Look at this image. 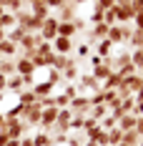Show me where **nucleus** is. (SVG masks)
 Here are the masks:
<instances>
[{
  "mask_svg": "<svg viewBox=\"0 0 143 146\" xmlns=\"http://www.w3.org/2000/svg\"><path fill=\"white\" fill-rule=\"evenodd\" d=\"M130 33H133V25H128V23H115V25L108 28V35L105 38L113 45H123V43H128Z\"/></svg>",
  "mask_w": 143,
  "mask_h": 146,
  "instance_id": "1",
  "label": "nucleus"
},
{
  "mask_svg": "<svg viewBox=\"0 0 143 146\" xmlns=\"http://www.w3.org/2000/svg\"><path fill=\"white\" fill-rule=\"evenodd\" d=\"M0 129L8 133L10 139H23L25 131H28V123H25L23 118H5V121L0 123Z\"/></svg>",
  "mask_w": 143,
  "mask_h": 146,
  "instance_id": "2",
  "label": "nucleus"
},
{
  "mask_svg": "<svg viewBox=\"0 0 143 146\" xmlns=\"http://www.w3.org/2000/svg\"><path fill=\"white\" fill-rule=\"evenodd\" d=\"M15 20H18V25L25 30V33H40V25H43L40 18H35L33 13H25V10L15 13Z\"/></svg>",
  "mask_w": 143,
  "mask_h": 146,
  "instance_id": "3",
  "label": "nucleus"
},
{
  "mask_svg": "<svg viewBox=\"0 0 143 146\" xmlns=\"http://www.w3.org/2000/svg\"><path fill=\"white\" fill-rule=\"evenodd\" d=\"M73 111V116H83L86 118L88 113H90V101H88V96L86 93H78L75 98H71V106H68Z\"/></svg>",
  "mask_w": 143,
  "mask_h": 146,
  "instance_id": "4",
  "label": "nucleus"
},
{
  "mask_svg": "<svg viewBox=\"0 0 143 146\" xmlns=\"http://www.w3.org/2000/svg\"><path fill=\"white\" fill-rule=\"evenodd\" d=\"M115 71L121 73L123 78L130 76V73H138V71H136V66H133V60H130V50H123L121 56H115Z\"/></svg>",
  "mask_w": 143,
  "mask_h": 146,
  "instance_id": "5",
  "label": "nucleus"
},
{
  "mask_svg": "<svg viewBox=\"0 0 143 146\" xmlns=\"http://www.w3.org/2000/svg\"><path fill=\"white\" fill-rule=\"evenodd\" d=\"M103 83H100L96 76H90V73H83V76H78V93H83V91H100Z\"/></svg>",
  "mask_w": 143,
  "mask_h": 146,
  "instance_id": "6",
  "label": "nucleus"
},
{
  "mask_svg": "<svg viewBox=\"0 0 143 146\" xmlns=\"http://www.w3.org/2000/svg\"><path fill=\"white\" fill-rule=\"evenodd\" d=\"M58 35V18H53V15H48L43 20V25H40V40H53Z\"/></svg>",
  "mask_w": 143,
  "mask_h": 146,
  "instance_id": "7",
  "label": "nucleus"
},
{
  "mask_svg": "<svg viewBox=\"0 0 143 146\" xmlns=\"http://www.w3.org/2000/svg\"><path fill=\"white\" fill-rule=\"evenodd\" d=\"M90 63H93V73H90V76H96L100 83H103V81L113 73V68H111V66H105V63H103V58H98V56H93V58H90Z\"/></svg>",
  "mask_w": 143,
  "mask_h": 146,
  "instance_id": "8",
  "label": "nucleus"
},
{
  "mask_svg": "<svg viewBox=\"0 0 143 146\" xmlns=\"http://www.w3.org/2000/svg\"><path fill=\"white\" fill-rule=\"evenodd\" d=\"M40 116H43V108H40L38 103L25 106V111H23V121H25L28 126H38V123H40Z\"/></svg>",
  "mask_w": 143,
  "mask_h": 146,
  "instance_id": "9",
  "label": "nucleus"
},
{
  "mask_svg": "<svg viewBox=\"0 0 143 146\" xmlns=\"http://www.w3.org/2000/svg\"><path fill=\"white\" fill-rule=\"evenodd\" d=\"M50 43H53V50H55L58 56H68L73 50V40L71 38H63V35H55Z\"/></svg>",
  "mask_w": 143,
  "mask_h": 146,
  "instance_id": "10",
  "label": "nucleus"
},
{
  "mask_svg": "<svg viewBox=\"0 0 143 146\" xmlns=\"http://www.w3.org/2000/svg\"><path fill=\"white\" fill-rule=\"evenodd\" d=\"M38 43H40V33H25L18 48H20V53H28V50H35Z\"/></svg>",
  "mask_w": 143,
  "mask_h": 146,
  "instance_id": "11",
  "label": "nucleus"
},
{
  "mask_svg": "<svg viewBox=\"0 0 143 146\" xmlns=\"http://www.w3.org/2000/svg\"><path fill=\"white\" fill-rule=\"evenodd\" d=\"M123 86H126L130 93L136 96V93L143 88V76H141V73H130V76H126V78H123Z\"/></svg>",
  "mask_w": 143,
  "mask_h": 146,
  "instance_id": "12",
  "label": "nucleus"
},
{
  "mask_svg": "<svg viewBox=\"0 0 143 146\" xmlns=\"http://www.w3.org/2000/svg\"><path fill=\"white\" fill-rule=\"evenodd\" d=\"M58 10H60V15H58V20H60V23H73V20L78 18V15H75V5H73V3H63Z\"/></svg>",
  "mask_w": 143,
  "mask_h": 146,
  "instance_id": "13",
  "label": "nucleus"
},
{
  "mask_svg": "<svg viewBox=\"0 0 143 146\" xmlns=\"http://www.w3.org/2000/svg\"><path fill=\"white\" fill-rule=\"evenodd\" d=\"M15 73H18V76H33V73H35V66H33L25 56H20V58L15 60Z\"/></svg>",
  "mask_w": 143,
  "mask_h": 146,
  "instance_id": "14",
  "label": "nucleus"
},
{
  "mask_svg": "<svg viewBox=\"0 0 143 146\" xmlns=\"http://www.w3.org/2000/svg\"><path fill=\"white\" fill-rule=\"evenodd\" d=\"M30 13L35 15V18H40V20H45L50 15V8L45 5L43 0H30Z\"/></svg>",
  "mask_w": 143,
  "mask_h": 146,
  "instance_id": "15",
  "label": "nucleus"
},
{
  "mask_svg": "<svg viewBox=\"0 0 143 146\" xmlns=\"http://www.w3.org/2000/svg\"><path fill=\"white\" fill-rule=\"evenodd\" d=\"M108 28H111V25H108V23H103V20H100V23H93V30H90V40H96V43H98V40H103V38L108 35Z\"/></svg>",
  "mask_w": 143,
  "mask_h": 146,
  "instance_id": "16",
  "label": "nucleus"
},
{
  "mask_svg": "<svg viewBox=\"0 0 143 146\" xmlns=\"http://www.w3.org/2000/svg\"><path fill=\"white\" fill-rule=\"evenodd\" d=\"M23 88H25V83H23V76H18V73L8 76V83H5V91H13V93H20Z\"/></svg>",
  "mask_w": 143,
  "mask_h": 146,
  "instance_id": "17",
  "label": "nucleus"
},
{
  "mask_svg": "<svg viewBox=\"0 0 143 146\" xmlns=\"http://www.w3.org/2000/svg\"><path fill=\"white\" fill-rule=\"evenodd\" d=\"M33 93H35V96H38V98H43V96H50V93H53V83H50V81H40V83H33Z\"/></svg>",
  "mask_w": 143,
  "mask_h": 146,
  "instance_id": "18",
  "label": "nucleus"
},
{
  "mask_svg": "<svg viewBox=\"0 0 143 146\" xmlns=\"http://www.w3.org/2000/svg\"><path fill=\"white\" fill-rule=\"evenodd\" d=\"M121 86H123V76H121L118 71H113L105 81H103V88H111V91H118Z\"/></svg>",
  "mask_w": 143,
  "mask_h": 146,
  "instance_id": "19",
  "label": "nucleus"
},
{
  "mask_svg": "<svg viewBox=\"0 0 143 146\" xmlns=\"http://www.w3.org/2000/svg\"><path fill=\"white\" fill-rule=\"evenodd\" d=\"M15 53H20V48H18L15 43H10L8 38H3V40H0V56H3V58H10V56H15Z\"/></svg>",
  "mask_w": 143,
  "mask_h": 146,
  "instance_id": "20",
  "label": "nucleus"
},
{
  "mask_svg": "<svg viewBox=\"0 0 143 146\" xmlns=\"http://www.w3.org/2000/svg\"><path fill=\"white\" fill-rule=\"evenodd\" d=\"M136 118H138V116H133V113H126V116L118 118V123H115V126H118L121 131H133V129H136Z\"/></svg>",
  "mask_w": 143,
  "mask_h": 146,
  "instance_id": "21",
  "label": "nucleus"
},
{
  "mask_svg": "<svg viewBox=\"0 0 143 146\" xmlns=\"http://www.w3.org/2000/svg\"><path fill=\"white\" fill-rule=\"evenodd\" d=\"M35 101H38V96L33 93V88H23L18 93V103H23V106H33Z\"/></svg>",
  "mask_w": 143,
  "mask_h": 146,
  "instance_id": "22",
  "label": "nucleus"
},
{
  "mask_svg": "<svg viewBox=\"0 0 143 146\" xmlns=\"http://www.w3.org/2000/svg\"><path fill=\"white\" fill-rule=\"evenodd\" d=\"M23 35H25V30L20 28V25H15V28L5 30V38H8L10 43H15V45H20V40H23Z\"/></svg>",
  "mask_w": 143,
  "mask_h": 146,
  "instance_id": "23",
  "label": "nucleus"
},
{
  "mask_svg": "<svg viewBox=\"0 0 143 146\" xmlns=\"http://www.w3.org/2000/svg\"><path fill=\"white\" fill-rule=\"evenodd\" d=\"M90 118H96V121H100L103 116H108V103H96V106H90V113H88Z\"/></svg>",
  "mask_w": 143,
  "mask_h": 146,
  "instance_id": "24",
  "label": "nucleus"
},
{
  "mask_svg": "<svg viewBox=\"0 0 143 146\" xmlns=\"http://www.w3.org/2000/svg\"><path fill=\"white\" fill-rule=\"evenodd\" d=\"M111 48H113V43H111L108 38L98 40V45H96V53H98V58H108V56H111Z\"/></svg>",
  "mask_w": 143,
  "mask_h": 146,
  "instance_id": "25",
  "label": "nucleus"
},
{
  "mask_svg": "<svg viewBox=\"0 0 143 146\" xmlns=\"http://www.w3.org/2000/svg\"><path fill=\"white\" fill-rule=\"evenodd\" d=\"M15 25H18V20H15L13 13L5 10V13L0 15V28H3V30H10V28H15Z\"/></svg>",
  "mask_w": 143,
  "mask_h": 146,
  "instance_id": "26",
  "label": "nucleus"
},
{
  "mask_svg": "<svg viewBox=\"0 0 143 146\" xmlns=\"http://www.w3.org/2000/svg\"><path fill=\"white\" fill-rule=\"evenodd\" d=\"M78 30H75V25L73 23H60L58 20V35H63V38H73Z\"/></svg>",
  "mask_w": 143,
  "mask_h": 146,
  "instance_id": "27",
  "label": "nucleus"
},
{
  "mask_svg": "<svg viewBox=\"0 0 143 146\" xmlns=\"http://www.w3.org/2000/svg\"><path fill=\"white\" fill-rule=\"evenodd\" d=\"M33 144L35 146H53V136H50L48 131H40V133L33 136Z\"/></svg>",
  "mask_w": 143,
  "mask_h": 146,
  "instance_id": "28",
  "label": "nucleus"
},
{
  "mask_svg": "<svg viewBox=\"0 0 143 146\" xmlns=\"http://www.w3.org/2000/svg\"><path fill=\"white\" fill-rule=\"evenodd\" d=\"M60 76H63V83H71V81H75L80 73H78V66L73 63V66H68L65 71H60Z\"/></svg>",
  "mask_w": 143,
  "mask_h": 146,
  "instance_id": "29",
  "label": "nucleus"
},
{
  "mask_svg": "<svg viewBox=\"0 0 143 146\" xmlns=\"http://www.w3.org/2000/svg\"><path fill=\"white\" fill-rule=\"evenodd\" d=\"M73 63H75V60H73L71 56H55L53 68H55V71H65V68H68V66H73Z\"/></svg>",
  "mask_w": 143,
  "mask_h": 146,
  "instance_id": "30",
  "label": "nucleus"
},
{
  "mask_svg": "<svg viewBox=\"0 0 143 146\" xmlns=\"http://www.w3.org/2000/svg\"><path fill=\"white\" fill-rule=\"evenodd\" d=\"M138 141H141V136H138V131H136V129H133V131H123V139H121V144L138 146Z\"/></svg>",
  "mask_w": 143,
  "mask_h": 146,
  "instance_id": "31",
  "label": "nucleus"
},
{
  "mask_svg": "<svg viewBox=\"0 0 143 146\" xmlns=\"http://www.w3.org/2000/svg\"><path fill=\"white\" fill-rule=\"evenodd\" d=\"M0 73L8 78V76H13L15 73V60H10V58H3L0 60Z\"/></svg>",
  "mask_w": 143,
  "mask_h": 146,
  "instance_id": "32",
  "label": "nucleus"
},
{
  "mask_svg": "<svg viewBox=\"0 0 143 146\" xmlns=\"http://www.w3.org/2000/svg\"><path fill=\"white\" fill-rule=\"evenodd\" d=\"M130 60H133L136 71L141 73L143 71V50H141V48H133V50H130Z\"/></svg>",
  "mask_w": 143,
  "mask_h": 146,
  "instance_id": "33",
  "label": "nucleus"
},
{
  "mask_svg": "<svg viewBox=\"0 0 143 146\" xmlns=\"http://www.w3.org/2000/svg\"><path fill=\"white\" fill-rule=\"evenodd\" d=\"M121 139H123V131H121L118 126H115V129H108V146H118Z\"/></svg>",
  "mask_w": 143,
  "mask_h": 146,
  "instance_id": "34",
  "label": "nucleus"
},
{
  "mask_svg": "<svg viewBox=\"0 0 143 146\" xmlns=\"http://www.w3.org/2000/svg\"><path fill=\"white\" fill-rule=\"evenodd\" d=\"M35 50H38V53H40L43 58H48V56H53V53H55V50H53V43H48V40H40ZM45 68H48V66H45Z\"/></svg>",
  "mask_w": 143,
  "mask_h": 146,
  "instance_id": "35",
  "label": "nucleus"
},
{
  "mask_svg": "<svg viewBox=\"0 0 143 146\" xmlns=\"http://www.w3.org/2000/svg\"><path fill=\"white\" fill-rule=\"evenodd\" d=\"M103 23H108V25H115V23H118V8H115V5L103 13Z\"/></svg>",
  "mask_w": 143,
  "mask_h": 146,
  "instance_id": "36",
  "label": "nucleus"
},
{
  "mask_svg": "<svg viewBox=\"0 0 143 146\" xmlns=\"http://www.w3.org/2000/svg\"><path fill=\"white\" fill-rule=\"evenodd\" d=\"M128 43L133 45V48H141V50H143V33L133 28V33H130V38H128Z\"/></svg>",
  "mask_w": 143,
  "mask_h": 146,
  "instance_id": "37",
  "label": "nucleus"
},
{
  "mask_svg": "<svg viewBox=\"0 0 143 146\" xmlns=\"http://www.w3.org/2000/svg\"><path fill=\"white\" fill-rule=\"evenodd\" d=\"M23 3H25V0H8V3H5V10H8V13H20V10H23Z\"/></svg>",
  "mask_w": 143,
  "mask_h": 146,
  "instance_id": "38",
  "label": "nucleus"
},
{
  "mask_svg": "<svg viewBox=\"0 0 143 146\" xmlns=\"http://www.w3.org/2000/svg\"><path fill=\"white\" fill-rule=\"evenodd\" d=\"M48 81H50L53 86H60V83H63V76H60V71H55V68H48Z\"/></svg>",
  "mask_w": 143,
  "mask_h": 146,
  "instance_id": "39",
  "label": "nucleus"
},
{
  "mask_svg": "<svg viewBox=\"0 0 143 146\" xmlns=\"http://www.w3.org/2000/svg\"><path fill=\"white\" fill-rule=\"evenodd\" d=\"M63 93H65V96H68V98H75V96H78V83H63Z\"/></svg>",
  "mask_w": 143,
  "mask_h": 146,
  "instance_id": "40",
  "label": "nucleus"
},
{
  "mask_svg": "<svg viewBox=\"0 0 143 146\" xmlns=\"http://www.w3.org/2000/svg\"><path fill=\"white\" fill-rule=\"evenodd\" d=\"M121 106H123V111H126V113H130V111H133V106H136V96L121 98Z\"/></svg>",
  "mask_w": 143,
  "mask_h": 146,
  "instance_id": "41",
  "label": "nucleus"
},
{
  "mask_svg": "<svg viewBox=\"0 0 143 146\" xmlns=\"http://www.w3.org/2000/svg\"><path fill=\"white\" fill-rule=\"evenodd\" d=\"M100 96H103V103H111V101H115V98H118V93H115V91H111V88H103V91H100Z\"/></svg>",
  "mask_w": 143,
  "mask_h": 146,
  "instance_id": "42",
  "label": "nucleus"
},
{
  "mask_svg": "<svg viewBox=\"0 0 143 146\" xmlns=\"http://www.w3.org/2000/svg\"><path fill=\"white\" fill-rule=\"evenodd\" d=\"M38 106L40 108H48V106H55V96H43V98H38Z\"/></svg>",
  "mask_w": 143,
  "mask_h": 146,
  "instance_id": "43",
  "label": "nucleus"
},
{
  "mask_svg": "<svg viewBox=\"0 0 143 146\" xmlns=\"http://www.w3.org/2000/svg\"><path fill=\"white\" fill-rule=\"evenodd\" d=\"M71 131H83V116H73L71 118Z\"/></svg>",
  "mask_w": 143,
  "mask_h": 146,
  "instance_id": "44",
  "label": "nucleus"
},
{
  "mask_svg": "<svg viewBox=\"0 0 143 146\" xmlns=\"http://www.w3.org/2000/svg\"><path fill=\"white\" fill-rule=\"evenodd\" d=\"M55 106L58 108H68V106H71V98H68L65 93H60V96H55Z\"/></svg>",
  "mask_w": 143,
  "mask_h": 146,
  "instance_id": "45",
  "label": "nucleus"
},
{
  "mask_svg": "<svg viewBox=\"0 0 143 146\" xmlns=\"http://www.w3.org/2000/svg\"><path fill=\"white\" fill-rule=\"evenodd\" d=\"M133 28L143 33V13H136V18H133Z\"/></svg>",
  "mask_w": 143,
  "mask_h": 146,
  "instance_id": "46",
  "label": "nucleus"
},
{
  "mask_svg": "<svg viewBox=\"0 0 143 146\" xmlns=\"http://www.w3.org/2000/svg\"><path fill=\"white\" fill-rule=\"evenodd\" d=\"M88 56H90V48H88L86 43L78 45V58H88Z\"/></svg>",
  "mask_w": 143,
  "mask_h": 146,
  "instance_id": "47",
  "label": "nucleus"
},
{
  "mask_svg": "<svg viewBox=\"0 0 143 146\" xmlns=\"http://www.w3.org/2000/svg\"><path fill=\"white\" fill-rule=\"evenodd\" d=\"M136 131H138V136L143 139V116H138V118H136Z\"/></svg>",
  "mask_w": 143,
  "mask_h": 146,
  "instance_id": "48",
  "label": "nucleus"
},
{
  "mask_svg": "<svg viewBox=\"0 0 143 146\" xmlns=\"http://www.w3.org/2000/svg\"><path fill=\"white\" fill-rule=\"evenodd\" d=\"M73 25H75V30H83V28H86V20H83V18H75Z\"/></svg>",
  "mask_w": 143,
  "mask_h": 146,
  "instance_id": "49",
  "label": "nucleus"
},
{
  "mask_svg": "<svg viewBox=\"0 0 143 146\" xmlns=\"http://www.w3.org/2000/svg\"><path fill=\"white\" fill-rule=\"evenodd\" d=\"M43 3L48 8H60V5H63V0H43Z\"/></svg>",
  "mask_w": 143,
  "mask_h": 146,
  "instance_id": "50",
  "label": "nucleus"
},
{
  "mask_svg": "<svg viewBox=\"0 0 143 146\" xmlns=\"http://www.w3.org/2000/svg\"><path fill=\"white\" fill-rule=\"evenodd\" d=\"M20 146H35L33 144V136H23V139H20Z\"/></svg>",
  "mask_w": 143,
  "mask_h": 146,
  "instance_id": "51",
  "label": "nucleus"
},
{
  "mask_svg": "<svg viewBox=\"0 0 143 146\" xmlns=\"http://www.w3.org/2000/svg\"><path fill=\"white\" fill-rule=\"evenodd\" d=\"M8 141H10V136H8V133L3 131V129H0V146H5Z\"/></svg>",
  "mask_w": 143,
  "mask_h": 146,
  "instance_id": "52",
  "label": "nucleus"
},
{
  "mask_svg": "<svg viewBox=\"0 0 143 146\" xmlns=\"http://www.w3.org/2000/svg\"><path fill=\"white\" fill-rule=\"evenodd\" d=\"M5 83H8V78L0 73V93H5Z\"/></svg>",
  "mask_w": 143,
  "mask_h": 146,
  "instance_id": "53",
  "label": "nucleus"
},
{
  "mask_svg": "<svg viewBox=\"0 0 143 146\" xmlns=\"http://www.w3.org/2000/svg\"><path fill=\"white\" fill-rule=\"evenodd\" d=\"M5 146H20V139H10V141H8Z\"/></svg>",
  "mask_w": 143,
  "mask_h": 146,
  "instance_id": "54",
  "label": "nucleus"
},
{
  "mask_svg": "<svg viewBox=\"0 0 143 146\" xmlns=\"http://www.w3.org/2000/svg\"><path fill=\"white\" fill-rule=\"evenodd\" d=\"M136 101H143V88L138 91V93H136Z\"/></svg>",
  "mask_w": 143,
  "mask_h": 146,
  "instance_id": "55",
  "label": "nucleus"
},
{
  "mask_svg": "<svg viewBox=\"0 0 143 146\" xmlns=\"http://www.w3.org/2000/svg\"><path fill=\"white\" fill-rule=\"evenodd\" d=\"M3 38H5V30H3V28H0V40H3Z\"/></svg>",
  "mask_w": 143,
  "mask_h": 146,
  "instance_id": "56",
  "label": "nucleus"
},
{
  "mask_svg": "<svg viewBox=\"0 0 143 146\" xmlns=\"http://www.w3.org/2000/svg\"><path fill=\"white\" fill-rule=\"evenodd\" d=\"M3 13H5V8H3V5H0V15H3Z\"/></svg>",
  "mask_w": 143,
  "mask_h": 146,
  "instance_id": "57",
  "label": "nucleus"
},
{
  "mask_svg": "<svg viewBox=\"0 0 143 146\" xmlns=\"http://www.w3.org/2000/svg\"><path fill=\"white\" fill-rule=\"evenodd\" d=\"M3 121H5V116H3V113H0V123H3Z\"/></svg>",
  "mask_w": 143,
  "mask_h": 146,
  "instance_id": "58",
  "label": "nucleus"
},
{
  "mask_svg": "<svg viewBox=\"0 0 143 146\" xmlns=\"http://www.w3.org/2000/svg\"><path fill=\"white\" fill-rule=\"evenodd\" d=\"M3 96H5V93H0V103H3Z\"/></svg>",
  "mask_w": 143,
  "mask_h": 146,
  "instance_id": "59",
  "label": "nucleus"
},
{
  "mask_svg": "<svg viewBox=\"0 0 143 146\" xmlns=\"http://www.w3.org/2000/svg\"><path fill=\"white\" fill-rule=\"evenodd\" d=\"M138 146H143V139H141V141H138Z\"/></svg>",
  "mask_w": 143,
  "mask_h": 146,
  "instance_id": "60",
  "label": "nucleus"
},
{
  "mask_svg": "<svg viewBox=\"0 0 143 146\" xmlns=\"http://www.w3.org/2000/svg\"><path fill=\"white\" fill-rule=\"evenodd\" d=\"M63 3H73V0H63Z\"/></svg>",
  "mask_w": 143,
  "mask_h": 146,
  "instance_id": "61",
  "label": "nucleus"
},
{
  "mask_svg": "<svg viewBox=\"0 0 143 146\" xmlns=\"http://www.w3.org/2000/svg\"><path fill=\"white\" fill-rule=\"evenodd\" d=\"M118 146H128V144H118Z\"/></svg>",
  "mask_w": 143,
  "mask_h": 146,
  "instance_id": "62",
  "label": "nucleus"
},
{
  "mask_svg": "<svg viewBox=\"0 0 143 146\" xmlns=\"http://www.w3.org/2000/svg\"><path fill=\"white\" fill-rule=\"evenodd\" d=\"M0 60H3V56H0Z\"/></svg>",
  "mask_w": 143,
  "mask_h": 146,
  "instance_id": "63",
  "label": "nucleus"
},
{
  "mask_svg": "<svg viewBox=\"0 0 143 146\" xmlns=\"http://www.w3.org/2000/svg\"><path fill=\"white\" fill-rule=\"evenodd\" d=\"M141 76H143V71H141Z\"/></svg>",
  "mask_w": 143,
  "mask_h": 146,
  "instance_id": "64",
  "label": "nucleus"
}]
</instances>
